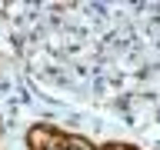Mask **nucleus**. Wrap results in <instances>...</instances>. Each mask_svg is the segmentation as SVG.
Masks as SVG:
<instances>
[{"label":"nucleus","mask_w":160,"mask_h":150,"mask_svg":"<svg viewBox=\"0 0 160 150\" xmlns=\"http://www.w3.org/2000/svg\"><path fill=\"white\" fill-rule=\"evenodd\" d=\"M0 137H3V120H0Z\"/></svg>","instance_id":"3"},{"label":"nucleus","mask_w":160,"mask_h":150,"mask_svg":"<svg viewBox=\"0 0 160 150\" xmlns=\"http://www.w3.org/2000/svg\"><path fill=\"white\" fill-rule=\"evenodd\" d=\"M23 147L27 150H140L123 140H90L83 133L53 127V123H30L23 133Z\"/></svg>","instance_id":"2"},{"label":"nucleus","mask_w":160,"mask_h":150,"mask_svg":"<svg viewBox=\"0 0 160 150\" xmlns=\"http://www.w3.org/2000/svg\"><path fill=\"white\" fill-rule=\"evenodd\" d=\"M0 37L40 87L137 130L160 123V0H3Z\"/></svg>","instance_id":"1"}]
</instances>
